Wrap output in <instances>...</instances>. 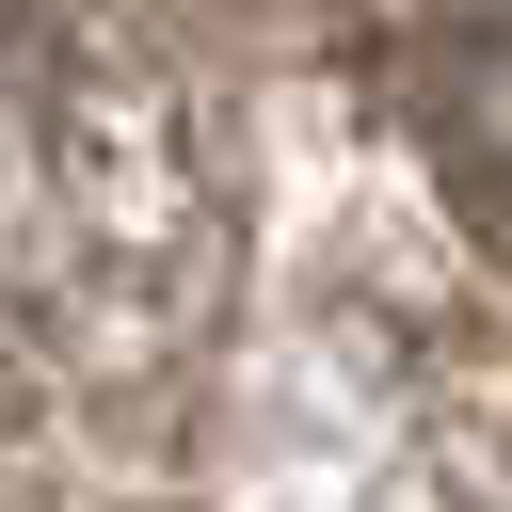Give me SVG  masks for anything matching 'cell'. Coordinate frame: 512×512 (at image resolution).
I'll use <instances>...</instances> for the list:
<instances>
[{
    "label": "cell",
    "mask_w": 512,
    "mask_h": 512,
    "mask_svg": "<svg viewBox=\"0 0 512 512\" xmlns=\"http://www.w3.org/2000/svg\"><path fill=\"white\" fill-rule=\"evenodd\" d=\"M432 112H448V176H480V208L512 224V32H464Z\"/></svg>",
    "instance_id": "1"
}]
</instances>
